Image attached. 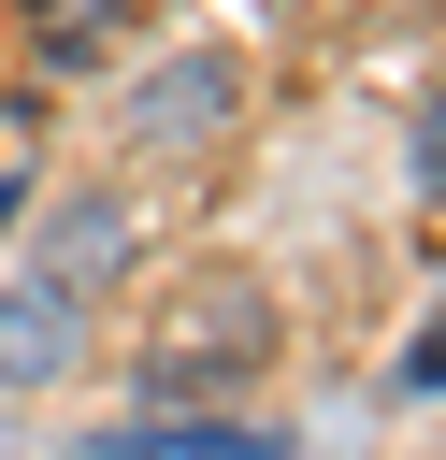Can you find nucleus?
<instances>
[{
	"mask_svg": "<svg viewBox=\"0 0 446 460\" xmlns=\"http://www.w3.org/2000/svg\"><path fill=\"white\" fill-rule=\"evenodd\" d=\"M101 460H288L273 417H129Z\"/></svg>",
	"mask_w": 446,
	"mask_h": 460,
	"instance_id": "obj_5",
	"label": "nucleus"
},
{
	"mask_svg": "<svg viewBox=\"0 0 446 460\" xmlns=\"http://www.w3.org/2000/svg\"><path fill=\"white\" fill-rule=\"evenodd\" d=\"M259 359H273V288L201 273L144 345V417H216L230 388H259Z\"/></svg>",
	"mask_w": 446,
	"mask_h": 460,
	"instance_id": "obj_1",
	"label": "nucleus"
},
{
	"mask_svg": "<svg viewBox=\"0 0 446 460\" xmlns=\"http://www.w3.org/2000/svg\"><path fill=\"white\" fill-rule=\"evenodd\" d=\"M230 115H245V58H230V43H173V58L129 86V144H158V158L230 144Z\"/></svg>",
	"mask_w": 446,
	"mask_h": 460,
	"instance_id": "obj_2",
	"label": "nucleus"
},
{
	"mask_svg": "<svg viewBox=\"0 0 446 460\" xmlns=\"http://www.w3.org/2000/svg\"><path fill=\"white\" fill-rule=\"evenodd\" d=\"M115 259H129V201H115V187H72V201L43 216V259H29V273H58V288H101Z\"/></svg>",
	"mask_w": 446,
	"mask_h": 460,
	"instance_id": "obj_4",
	"label": "nucleus"
},
{
	"mask_svg": "<svg viewBox=\"0 0 446 460\" xmlns=\"http://www.w3.org/2000/svg\"><path fill=\"white\" fill-rule=\"evenodd\" d=\"M432 158H446V129H432Z\"/></svg>",
	"mask_w": 446,
	"mask_h": 460,
	"instance_id": "obj_7",
	"label": "nucleus"
},
{
	"mask_svg": "<svg viewBox=\"0 0 446 460\" xmlns=\"http://www.w3.org/2000/svg\"><path fill=\"white\" fill-rule=\"evenodd\" d=\"M72 374H86V288L14 273L0 288V388H72Z\"/></svg>",
	"mask_w": 446,
	"mask_h": 460,
	"instance_id": "obj_3",
	"label": "nucleus"
},
{
	"mask_svg": "<svg viewBox=\"0 0 446 460\" xmlns=\"http://www.w3.org/2000/svg\"><path fill=\"white\" fill-rule=\"evenodd\" d=\"M403 374H417V388H446V316H432V345H417V359H403Z\"/></svg>",
	"mask_w": 446,
	"mask_h": 460,
	"instance_id": "obj_6",
	"label": "nucleus"
}]
</instances>
